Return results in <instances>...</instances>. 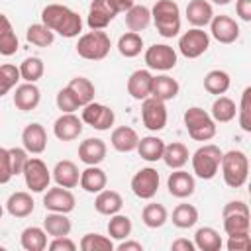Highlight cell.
I'll return each mask as SVG.
<instances>
[{
	"label": "cell",
	"mask_w": 251,
	"mask_h": 251,
	"mask_svg": "<svg viewBox=\"0 0 251 251\" xmlns=\"http://www.w3.org/2000/svg\"><path fill=\"white\" fill-rule=\"evenodd\" d=\"M33 208H35V202H33L31 194L24 192V190L12 192L6 200V210L14 218H27L33 212Z\"/></svg>",
	"instance_id": "obj_24"
},
{
	"label": "cell",
	"mask_w": 251,
	"mask_h": 251,
	"mask_svg": "<svg viewBox=\"0 0 251 251\" xmlns=\"http://www.w3.org/2000/svg\"><path fill=\"white\" fill-rule=\"evenodd\" d=\"M71 220L67 218V214H61V212H49L45 218H43V229L47 235L51 237H61V235H69L71 233Z\"/></svg>",
	"instance_id": "obj_31"
},
{
	"label": "cell",
	"mask_w": 251,
	"mask_h": 251,
	"mask_svg": "<svg viewBox=\"0 0 251 251\" xmlns=\"http://www.w3.org/2000/svg\"><path fill=\"white\" fill-rule=\"evenodd\" d=\"M151 20L163 37H175L180 31V8L173 0H157L151 8Z\"/></svg>",
	"instance_id": "obj_3"
},
{
	"label": "cell",
	"mask_w": 251,
	"mask_h": 251,
	"mask_svg": "<svg viewBox=\"0 0 251 251\" xmlns=\"http://www.w3.org/2000/svg\"><path fill=\"white\" fill-rule=\"evenodd\" d=\"M224 229L227 235H235V233H249L251 222H249V214H241V212H229L224 214Z\"/></svg>",
	"instance_id": "obj_42"
},
{
	"label": "cell",
	"mask_w": 251,
	"mask_h": 251,
	"mask_svg": "<svg viewBox=\"0 0 251 251\" xmlns=\"http://www.w3.org/2000/svg\"><path fill=\"white\" fill-rule=\"evenodd\" d=\"M231 80H229V75L226 71H220V69H214L210 73H206L204 76V88L210 92V94H226L227 88H229Z\"/></svg>",
	"instance_id": "obj_39"
},
{
	"label": "cell",
	"mask_w": 251,
	"mask_h": 251,
	"mask_svg": "<svg viewBox=\"0 0 251 251\" xmlns=\"http://www.w3.org/2000/svg\"><path fill=\"white\" fill-rule=\"evenodd\" d=\"M20 69L12 63H6V65H0V98L4 94H8L20 80Z\"/></svg>",
	"instance_id": "obj_47"
},
{
	"label": "cell",
	"mask_w": 251,
	"mask_h": 251,
	"mask_svg": "<svg viewBox=\"0 0 251 251\" xmlns=\"http://www.w3.org/2000/svg\"><path fill=\"white\" fill-rule=\"evenodd\" d=\"M20 43H18V35L8 20V16L0 14V55L10 57L18 51Z\"/></svg>",
	"instance_id": "obj_32"
},
{
	"label": "cell",
	"mask_w": 251,
	"mask_h": 251,
	"mask_svg": "<svg viewBox=\"0 0 251 251\" xmlns=\"http://www.w3.org/2000/svg\"><path fill=\"white\" fill-rule=\"evenodd\" d=\"M222 153H224V151H222L218 145H214V143H206V145L198 147V149L192 153V157H190L194 175H196L198 178H202V180L214 178V176L218 175V171H220Z\"/></svg>",
	"instance_id": "obj_4"
},
{
	"label": "cell",
	"mask_w": 251,
	"mask_h": 251,
	"mask_svg": "<svg viewBox=\"0 0 251 251\" xmlns=\"http://www.w3.org/2000/svg\"><path fill=\"white\" fill-rule=\"evenodd\" d=\"M116 10L110 6L108 0H92L88 8V18L86 24L90 29H104L110 25V22L116 18Z\"/></svg>",
	"instance_id": "obj_15"
},
{
	"label": "cell",
	"mask_w": 251,
	"mask_h": 251,
	"mask_svg": "<svg viewBox=\"0 0 251 251\" xmlns=\"http://www.w3.org/2000/svg\"><path fill=\"white\" fill-rule=\"evenodd\" d=\"M167 188H169L171 196H175V198H188L194 194L196 180L190 173H186L182 169H175V173H171L167 178Z\"/></svg>",
	"instance_id": "obj_17"
},
{
	"label": "cell",
	"mask_w": 251,
	"mask_h": 251,
	"mask_svg": "<svg viewBox=\"0 0 251 251\" xmlns=\"http://www.w3.org/2000/svg\"><path fill=\"white\" fill-rule=\"evenodd\" d=\"M182 120H184V127H186L188 135L194 141H210L216 135V122L212 120V116L206 110H202L198 106L188 108L184 112Z\"/></svg>",
	"instance_id": "obj_6"
},
{
	"label": "cell",
	"mask_w": 251,
	"mask_h": 251,
	"mask_svg": "<svg viewBox=\"0 0 251 251\" xmlns=\"http://www.w3.org/2000/svg\"><path fill=\"white\" fill-rule=\"evenodd\" d=\"M151 80L153 75L147 69L133 71L127 78V94L133 100H145L147 96H151Z\"/></svg>",
	"instance_id": "obj_20"
},
{
	"label": "cell",
	"mask_w": 251,
	"mask_h": 251,
	"mask_svg": "<svg viewBox=\"0 0 251 251\" xmlns=\"http://www.w3.org/2000/svg\"><path fill=\"white\" fill-rule=\"evenodd\" d=\"M239 126L243 131H251V86H247L241 94V104L237 110Z\"/></svg>",
	"instance_id": "obj_48"
},
{
	"label": "cell",
	"mask_w": 251,
	"mask_h": 251,
	"mask_svg": "<svg viewBox=\"0 0 251 251\" xmlns=\"http://www.w3.org/2000/svg\"><path fill=\"white\" fill-rule=\"evenodd\" d=\"M47 247L51 251H75L76 249V243L69 235H61V237H53V241Z\"/></svg>",
	"instance_id": "obj_53"
},
{
	"label": "cell",
	"mask_w": 251,
	"mask_h": 251,
	"mask_svg": "<svg viewBox=\"0 0 251 251\" xmlns=\"http://www.w3.org/2000/svg\"><path fill=\"white\" fill-rule=\"evenodd\" d=\"M229 212H241V214H249V206L243 202V200H231L224 206L222 210V216L224 214H229Z\"/></svg>",
	"instance_id": "obj_55"
},
{
	"label": "cell",
	"mask_w": 251,
	"mask_h": 251,
	"mask_svg": "<svg viewBox=\"0 0 251 251\" xmlns=\"http://www.w3.org/2000/svg\"><path fill=\"white\" fill-rule=\"evenodd\" d=\"M159 190V173L153 167L139 169L131 178V192L141 200H151Z\"/></svg>",
	"instance_id": "obj_12"
},
{
	"label": "cell",
	"mask_w": 251,
	"mask_h": 251,
	"mask_svg": "<svg viewBox=\"0 0 251 251\" xmlns=\"http://www.w3.org/2000/svg\"><path fill=\"white\" fill-rule=\"evenodd\" d=\"M143 49V37L135 31H126L120 39H118V51L120 55H124L126 59H133L141 53Z\"/></svg>",
	"instance_id": "obj_40"
},
{
	"label": "cell",
	"mask_w": 251,
	"mask_h": 251,
	"mask_svg": "<svg viewBox=\"0 0 251 251\" xmlns=\"http://www.w3.org/2000/svg\"><path fill=\"white\" fill-rule=\"evenodd\" d=\"M20 243L25 251H43L47 247V233L43 227L37 226H29L22 231Z\"/></svg>",
	"instance_id": "obj_37"
},
{
	"label": "cell",
	"mask_w": 251,
	"mask_h": 251,
	"mask_svg": "<svg viewBox=\"0 0 251 251\" xmlns=\"http://www.w3.org/2000/svg\"><path fill=\"white\" fill-rule=\"evenodd\" d=\"M131 227H133V226H131L129 216L118 212V214L110 216V222H108V235H110V239L122 241V239H126V237H129Z\"/></svg>",
	"instance_id": "obj_41"
},
{
	"label": "cell",
	"mask_w": 251,
	"mask_h": 251,
	"mask_svg": "<svg viewBox=\"0 0 251 251\" xmlns=\"http://www.w3.org/2000/svg\"><path fill=\"white\" fill-rule=\"evenodd\" d=\"M41 100V92L39 88L35 86V82H24V84H18L16 86V92H14V106L22 112H29V110H35L37 104Z\"/></svg>",
	"instance_id": "obj_22"
},
{
	"label": "cell",
	"mask_w": 251,
	"mask_h": 251,
	"mask_svg": "<svg viewBox=\"0 0 251 251\" xmlns=\"http://www.w3.org/2000/svg\"><path fill=\"white\" fill-rule=\"evenodd\" d=\"M208 25H210L212 37L216 41H220V43L229 45V43L237 41V37H239V25L229 16H214Z\"/></svg>",
	"instance_id": "obj_14"
},
{
	"label": "cell",
	"mask_w": 251,
	"mask_h": 251,
	"mask_svg": "<svg viewBox=\"0 0 251 251\" xmlns=\"http://www.w3.org/2000/svg\"><path fill=\"white\" fill-rule=\"evenodd\" d=\"M194 245L196 249L200 251H220L224 241L220 237V233L210 227V226H204V227H198L196 233H194Z\"/></svg>",
	"instance_id": "obj_35"
},
{
	"label": "cell",
	"mask_w": 251,
	"mask_h": 251,
	"mask_svg": "<svg viewBox=\"0 0 251 251\" xmlns=\"http://www.w3.org/2000/svg\"><path fill=\"white\" fill-rule=\"evenodd\" d=\"M235 14L243 22H251V0H235Z\"/></svg>",
	"instance_id": "obj_54"
},
{
	"label": "cell",
	"mask_w": 251,
	"mask_h": 251,
	"mask_svg": "<svg viewBox=\"0 0 251 251\" xmlns=\"http://www.w3.org/2000/svg\"><path fill=\"white\" fill-rule=\"evenodd\" d=\"M80 120L84 124H88L90 127L98 129V131H106L114 126V120H116V114L112 108H108L106 104H100V102H88L86 106H82V114H80Z\"/></svg>",
	"instance_id": "obj_9"
},
{
	"label": "cell",
	"mask_w": 251,
	"mask_h": 251,
	"mask_svg": "<svg viewBox=\"0 0 251 251\" xmlns=\"http://www.w3.org/2000/svg\"><path fill=\"white\" fill-rule=\"evenodd\" d=\"M214 18L212 4L208 0H190L186 6V20L194 27H206Z\"/></svg>",
	"instance_id": "obj_25"
},
{
	"label": "cell",
	"mask_w": 251,
	"mask_h": 251,
	"mask_svg": "<svg viewBox=\"0 0 251 251\" xmlns=\"http://www.w3.org/2000/svg\"><path fill=\"white\" fill-rule=\"evenodd\" d=\"M41 24L67 39L76 37L82 31V18L63 4H47L41 10Z\"/></svg>",
	"instance_id": "obj_1"
},
{
	"label": "cell",
	"mask_w": 251,
	"mask_h": 251,
	"mask_svg": "<svg viewBox=\"0 0 251 251\" xmlns=\"http://www.w3.org/2000/svg\"><path fill=\"white\" fill-rule=\"evenodd\" d=\"M10 151V165H12V175L16 176V175H22L24 173V167H25V163H27V151L24 149V147H10L8 149Z\"/></svg>",
	"instance_id": "obj_50"
},
{
	"label": "cell",
	"mask_w": 251,
	"mask_h": 251,
	"mask_svg": "<svg viewBox=\"0 0 251 251\" xmlns=\"http://www.w3.org/2000/svg\"><path fill=\"white\" fill-rule=\"evenodd\" d=\"M122 206H124V198L116 190H106L104 188L94 198V210L102 216H114L122 210Z\"/></svg>",
	"instance_id": "obj_28"
},
{
	"label": "cell",
	"mask_w": 251,
	"mask_h": 251,
	"mask_svg": "<svg viewBox=\"0 0 251 251\" xmlns=\"http://www.w3.org/2000/svg\"><path fill=\"white\" fill-rule=\"evenodd\" d=\"M235 114H237V106H235V102H233L229 96H224V94H220V96L214 100L212 110H210L212 120H214V122H220V124H227V122H231V120L235 118Z\"/></svg>",
	"instance_id": "obj_34"
},
{
	"label": "cell",
	"mask_w": 251,
	"mask_h": 251,
	"mask_svg": "<svg viewBox=\"0 0 251 251\" xmlns=\"http://www.w3.org/2000/svg\"><path fill=\"white\" fill-rule=\"evenodd\" d=\"M18 69H20L22 80H25V82H37L43 76V73H45V65H43V61L39 57H27V59H24Z\"/></svg>",
	"instance_id": "obj_44"
},
{
	"label": "cell",
	"mask_w": 251,
	"mask_h": 251,
	"mask_svg": "<svg viewBox=\"0 0 251 251\" xmlns=\"http://www.w3.org/2000/svg\"><path fill=\"white\" fill-rule=\"evenodd\" d=\"M110 6L116 10V14H122V12H127L135 2L133 0H108Z\"/></svg>",
	"instance_id": "obj_58"
},
{
	"label": "cell",
	"mask_w": 251,
	"mask_h": 251,
	"mask_svg": "<svg viewBox=\"0 0 251 251\" xmlns=\"http://www.w3.org/2000/svg\"><path fill=\"white\" fill-rule=\"evenodd\" d=\"M188 149H186V145L184 143H180V141H173V143H165V149H163V161H165V165L169 167V169H182L186 163H188Z\"/></svg>",
	"instance_id": "obj_30"
},
{
	"label": "cell",
	"mask_w": 251,
	"mask_h": 251,
	"mask_svg": "<svg viewBox=\"0 0 251 251\" xmlns=\"http://www.w3.org/2000/svg\"><path fill=\"white\" fill-rule=\"evenodd\" d=\"M25 39L35 47H49L55 41V33L43 24H31L25 31Z\"/></svg>",
	"instance_id": "obj_43"
},
{
	"label": "cell",
	"mask_w": 251,
	"mask_h": 251,
	"mask_svg": "<svg viewBox=\"0 0 251 251\" xmlns=\"http://www.w3.org/2000/svg\"><path fill=\"white\" fill-rule=\"evenodd\" d=\"M171 249H173V251H194L196 245H194V241H188V239L180 237V239H175V241L171 243Z\"/></svg>",
	"instance_id": "obj_57"
},
{
	"label": "cell",
	"mask_w": 251,
	"mask_h": 251,
	"mask_svg": "<svg viewBox=\"0 0 251 251\" xmlns=\"http://www.w3.org/2000/svg\"><path fill=\"white\" fill-rule=\"evenodd\" d=\"M67 88L75 94V98L78 100L80 106H86L88 102H92L94 100V94H96V88H94L92 80L86 78V76H75V78H71V82L67 84Z\"/></svg>",
	"instance_id": "obj_36"
},
{
	"label": "cell",
	"mask_w": 251,
	"mask_h": 251,
	"mask_svg": "<svg viewBox=\"0 0 251 251\" xmlns=\"http://www.w3.org/2000/svg\"><path fill=\"white\" fill-rule=\"evenodd\" d=\"M137 153L141 159L149 161V163H155L163 157V149H165V141L157 135H145L137 141Z\"/></svg>",
	"instance_id": "obj_29"
},
{
	"label": "cell",
	"mask_w": 251,
	"mask_h": 251,
	"mask_svg": "<svg viewBox=\"0 0 251 251\" xmlns=\"http://www.w3.org/2000/svg\"><path fill=\"white\" fill-rule=\"evenodd\" d=\"M51 173H53L51 176L57 182V186H63V188H75L78 184V178H80L78 167L73 161H69V159L59 161Z\"/></svg>",
	"instance_id": "obj_23"
},
{
	"label": "cell",
	"mask_w": 251,
	"mask_h": 251,
	"mask_svg": "<svg viewBox=\"0 0 251 251\" xmlns=\"http://www.w3.org/2000/svg\"><path fill=\"white\" fill-rule=\"evenodd\" d=\"M178 90H180L178 82L173 76H169V75H157L151 80V96L157 98V100H161V102H167V100L176 98Z\"/></svg>",
	"instance_id": "obj_26"
},
{
	"label": "cell",
	"mask_w": 251,
	"mask_h": 251,
	"mask_svg": "<svg viewBox=\"0 0 251 251\" xmlns=\"http://www.w3.org/2000/svg\"><path fill=\"white\" fill-rule=\"evenodd\" d=\"M53 133L61 141H73L82 133V120L75 116V112L61 114L53 124Z\"/></svg>",
	"instance_id": "obj_16"
},
{
	"label": "cell",
	"mask_w": 251,
	"mask_h": 251,
	"mask_svg": "<svg viewBox=\"0 0 251 251\" xmlns=\"http://www.w3.org/2000/svg\"><path fill=\"white\" fill-rule=\"evenodd\" d=\"M214 4H218V6H226V4H229L231 0H212Z\"/></svg>",
	"instance_id": "obj_59"
},
{
	"label": "cell",
	"mask_w": 251,
	"mask_h": 251,
	"mask_svg": "<svg viewBox=\"0 0 251 251\" xmlns=\"http://www.w3.org/2000/svg\"><path fill=\"white\" fill-rule=\"evenodd\" d=\"M110 47H112V41H110L108 33L104 29H92L78 37L75 49H76L78 57H82L86 61H102L110 53Z\"/></svg>",
	"instance_id": "obj_5"
},
{
	"label": "cell",
	"mask_w": 251,
	"mask_h": 251,
	"mask_svg": "<svg viewBox=\"0 0 251 251\" xmlns=\"http://www.w3.org/2000/svg\"><path fill=\"white\" fill-rule=\"evenodd\" d=\"M220 169H222L224 182L229 188H241L249 176V159L243 151L231 149L227 153H222Z\"/></svg>",
	"instance_id": "obj_2"
},
{
	"label": "cell",
	"mask_w": 251,
	"mask_h": 251,
	"mask_svg": "<svg viewBox=\"0 0 251 251\" xmlns=\"http://www.w3.org/2000/svg\"><path fill=\"white\" fill-rule=\"evenodd\" d=\"M208 47H210V35L208 31H204V27H192L184 31L178 39V51L186 59H198L208 51Z\"/></svg>",
	"instance_id": "obj_7"
},
{
	"label": "cell",
	"mask_w": 251,
	"mask_h": 251,
	"mask_svg": "<svg viewBox=\"0 0 251 251\" xmlns=\"http://www.w3.org/2000/svg\"><path fill=\"white\" fill-rule=\"evenodd\" d=\"M55 104H57V108H59L63 114H71V112H75V110H78V108H80L78 100L75 98V94H73L67 86H65V88H61V90L57 92Z\"/></svg>",
	"instance_id": "obj_49"
},
{
	"label": "cell",
	"mask_w": 251,
	"mask_h": 251,
	"mask_svg": "<svg viewBox=\"0 0 251 251\" xmlns=\"http://www.w3.org/2000/svg\"><path fill=\"white\" fill-rule=\"evenodd\" d=\"M151 24V10L143 4H133L127 12H126V25L129 31H143L147 25Z\"/></svg>",
	"instance_id": "obj_33"
},
{
	"label": "cell",
	"mask_w": 251,
	"mask_h": 251,
	"mask_svg": "<svg viewBox=\"0 0 251 251\" xmlns=\"http://www.w3.org/2000/svg\"><path fill=\"white\" fill-rule=\"evenodd\" d=\"M75 194L71 192V188H63V186H55V188H47L45 196H43V206L49 212H61V214H69L75 210Z\"/></svg>",
	"instance_id": "obj_13"
},
{
	"label": "cell",
	"mask_w": 251,
	"mask_h": 251,
	"mask_svg": "<svg viewBox=\"0 0 251 251\" xmlns=\"http://www.w3.org/2000/svg\"><path fill=\"white\" fill-rule=\"evenodd\" d=\"M141 120L149 131H161L167 126L165 102H161L153 96H147L145 100H141Z\"/></svg>",
	"instance_id": "obj_11"
},
{
	"label": "cell",
	"mask_w": 251,
	"mask_h": 251,
	"mask_svg": "<svg viewBox=\"0 0 251 251\" xmlns=\"http://www.w3.org/2000/svg\"><path fill=\"white\" fill-rule=\"evenodd\" d=\"M137 141H139V135H137V131H135L133 127H129V126H120V127H116V129L112 131V135H110L112 147H114L116 151H120V153L135 151Z\"/></svg>",
	"instance_id": "obj_27"
},
{
	"label": "cell",
	"mask_w": 251,
	"mask_h": 251,
	"mask_svg": "<svg viewBox=\"0 0 251 251\" xmlns=\"http://www.w3.org/2000/svg\"><path fill=\"white\" fill-rule=\"evenodd\" d=\"M108 147L100 137H86L78 145V159L84 165H100L106 159Z\"/></svg>",
	"instance_id": "obj_19"
},
{
	"label": "cell",
	"mask_w": 251,
	"mask_h": 251,
	"mask_svg": "<svg viewBox=\"0 0 251 251\" xmlns=\"http://www.w3.org/2000/svg\"><path fill=\"white\" fill-rule=\"evenodd\" d=\"M12 165H10V151L6 147H0V184L10 182L12 178Z\"/></svg>",
	"instance_id": "obj_52"
},
{
	"label": "cell",
	"mask_w": 251,
	"mask_h": 251,
	"mask_svg": "<svg viewBox=\"0 0 251 251\" xmlns=\"http://www.w3.org/2000/svg\"><path fill=\"white\" fill-rule=\"evenodd\" d=\"M78 184H80V188H82L84 192H88V194H98L100 190L106 188L108 176H106V173H104L98 165H86V169L80 171Z\"/></svg>",
	"instance_id": "obj_21"
},
{
	"label": "cell",
	"mask_w": 251,
	"mask_h": 251,
	"mask_svg": "<svg viewBox=\"0 0 251 251\" xmlns=\"http://www.w3.org/2000/svg\"><path fill=\"white\" fill-rule=\"evenodd\" d=\"M24 180L31 192H45L51 182V171L39 157H29L24 167Z\"/></svg>",
	"instance_id": "obj_8"
},
{
	"label": "cell",
	"mask_w": 251,
	"mask_h": 251,
	"mask_svg": "<svg viewBox=\"0 0 251 251\" xmlns=\"http://www.w3.org/2000/svg\"><path fill=\"white\" fill-rule=\"evenodd\" d=\"M22 143H24V149L31 155H39L45 151L47 147V133H45V127L37 122L33 124H27L22 131Z\"/></svg>",
	"instance_id": "obj_18"
},
{
	"label": "cell",
	"mask_w": 251,
	"mask_h": 251,
	"mask_svg": "<svg viewBox=\"0 0 251 251\" xmlns=\"http://www.w3.org/2000/svg\"><path fill=\"white\" fill-rule=\"evenodd\" d=\"M80 249L82 251H112L114 241L100 233H86L80 239Z\"/></svg>",
	"instance_id": "obj_46"
},
{
	"label": "cell",
	"mask_w": 251,
	"mask_h": 251,
	"mask_svg": "<svg viewBox=\"0 0 251 251\" xmlns=\"http://www.w3.org/2000/svg\"><path fill=\"white\" fill-rule=\"evenodd\" d=\"M118 251H143V245L139 241H131V239H122L118 245H114Z\"/></svg>",
	"instance_id": "obj_56"
},
{
	"label": "cell",
	"mask_w": 251,
	"mask_h": 251,
	"mask_svg": "<svg viewBox=\"0 0 251 251\" xmlns=\"http://www.w3.org/2000/svg\"><path fill=\"white\" fill-rule=\"evenodd\" d=\"M145 65L153 71H171L176 67V51L167 43H153L145 51Z\"/></svg>",
	"instance_id": "obj_10"
},
{
	"label": "cell",
	"mask_w": 251,
	"mask_h": 251,
	"mask_svg": "<svg viewBox=\"0 0 251 251\" xmlns=\"http://www.w3.org/2000/svg\"><path fill=\"white\" fill-rule=\"evenodd\" d=\"M2 216H4V208H2V204H0V220H2Z\"/></svg>",
	"instance_id": "obj_60"
},
{
	"label": "cell",
	"mask_w": 251,
	"mask_h": 251,
	"mask_svg": "<svg viewBox=\"0 0 251 251\" xmlns=\"http://www.w3.org/2000/svg\"><path fill=\"white\" fill-rule=\"evenodd\" d=\"M198 222V210L192 204H178L173 210V224L180 229H188L192 226H196Z\"/></svg>",
	"instance_id": "obj_45"
},
{
	"label": "cell",
	"mask_w": 251,
	"mask_h": 251,
	"mask_svg": "<svg viewBox=\"0 0 251 251\" xmlns=\"http://www.w3.org/2000/svg\"><path fill=\"white\" fill-rule=\"evenodd\" d=\"M169 220V212L163 204H157V202H151V204H145L143 212H141V222L151 227V229H157V227H163L165 222Z\"/></svg>",
	"instance_id": "obj_38"
},
{
	"label": "cell",
	"mask_w": 251,
	"mask_h": 251,
	"mask_svg": "<svg viewBox=\"0 0 251 251\" xmlns=\"http://www.w3.org/2000/svg\"><path fill=\"white\" fill-rule=\"evenodd\" d=\"M226 247H227L229 251H249V249H251V237H249V233L227 235Z\"/></svg>",
	"instance_id": "obj_51"
}]
</instances>
